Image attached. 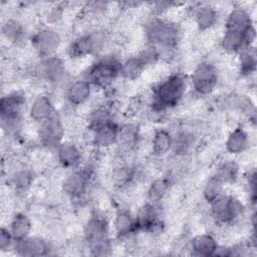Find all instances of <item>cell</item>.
I'll list each match as a JSON object with an SVG mask.
<instances>
[{
	"mask_svg": "<svg viewBox=\"0 0 257 257\" xmlns=\"http://www.w3.org/2000/svg\"><path fill=\"white\" fill-rule=\"evenodd\" d=\"M188 80L182 72H172L153 86L150 109L165 113L182 102L186 95Z\"/></svg>",
	"mask_w": 257,
	"mask_h": 257,
	"instance_id": "1",
	"label": "cell"
},
{
	"mask_svg": "<svg viewBox=\"0 0 257 257\" xmlns=\"http://www.w3.org/2000/svg\"><path fill=\"white\" fill-rule=\"evenodd\" d=\"M121 60L113 53L98 56L84 71L86 78L93 88H109L120 77Z\"/></svg>",
	"mask_w": 257,
	"mask_h": 257,
	"instance_id": "2",
	"label": "cell"
},
{
	"mask_svg": "<svg viewBox=\"0 0 257 257\" xmlns=\"http://www.w3.org/2000/svg\"><path fill=\"white\" fill-rule=\"evenodd\" d=\"M209 205V215L216 226L236 225L245 214V206L237 196L223 193Z\"/></svg>",
	"mask_w": 257,
	"mask_h": 257,
	"instance_id": "3",
	"label": "cell"
},
{
	"mask_svg": "<svg viewBox=\"0 0 257 257\" xmlns=\"http://www.w3.org/2000/svg\"><path fill=\"white\" fill-rule=\"evenodd\" d=\"M26 98L23 92L13 90L6 92L0 99V114L3 131L17 135L23 125V112Z\"/></svg>",
	"mask_w": 257,
	"mask_h": 257,
	"instance_id": "4",
	"label": "cell"
},
{
	"mask_svg": "<svg viewBox=\"0 0 257 257\" xmlns=\"http://www.w3.org/2000/svg\"><path fill=\"white\" fill-rule=\"evenodd\" d=\"M94 168L90 164L71 170L61 182V191L71 201H80L90 190Z\"/></svg>",
	"mask_w": 257,
	"mask_h": 257,
	"instance_id": "5",
	"label": "cell"
},
{
	"mask_svg": "<svg viewBox=\"0 0 257 257\" xmlns=\"http://www.w3.org/2000/svg\"><path fill=\"white\" fill-rule=\"evenodd\" d=\"M220 69L214 61L201 60L193 68L190 81L194 92L199 96L212 94L220 81Z\"/></svg>",
	"mask_w": 257,
	"mask_h": 257,
	"instance_id": "6",
	"label": "cell"
},
{
	"mask_svg": "<svg viewBox=\"0 0 257 257\" xmlns=\"http://www.w3.org/2000/svg\"><path fill=\"white\" fill-rule=\"evenodd\" d=\"M29 41L34 54L42 59L57 55L62 44V36L54 27L42 26L34 30Z\"/></svg>",
	"mask_w": 257,
	"mask_h": 257,
	"instance_id": "7",
	"label": "cell"
},
{
	"mask_svg": "<svg viewBox=\"0 0 257 257\" xmlns=\"http://www.w3.org/2000/svg\"><path fill=\"white\" fill-rule=\"evenodd\" d=\"M65 124L62 116L55 111L48 119L37 124L36 137L39 144L46 150H55L65 139Z\"/></svg>",
	"mask_w": 257,
	"mask_h": 257,
	"instance_id": "8",
	"label": "cell"
},
{
	"mask_svg": "<svg viewBox=\"0 0 257 257\" xmlns=\"http://www.w3.org/2000/svg\"><path fill=\"white\" fill-rule=\"evenodd\" d=\"M35 76L49 85H59L68 73L67 65L58 55L39 59L33 67Z\"/></svg>",
	"mask_w": 257,
	"mask_h": 257,
	"instance_id": "9",
	"label": "cell"
},
{
	"mask_svg": "<svg viewBox=\"0 0 257 257\" xmlns=\"http://www.w3.org/2000/svg\"><path fill=\"white\" fill-rule=\"evenodd\" d=\"M92 94L93 86L84 77L69 81L64 88V98L67 104L73 109L87 104Z\"/></svg>",
	"mask_w": 257,
	"mask_h": 257,
	"instance_id": "10",
	"label": "cell"
},
{
	"mask_svg": "<svg viewBox=\"0 0 257 257\" xmlns=\"http://www.w3.org/2000/svg\"><path fill=\"white\" fill-rule=\"evenodd\" d=\"M192 14V21L199 32H207L217 27L220 10L212 3H201L194 8H190Z\"/></svg>",
	"mask_w": 257,
	"mask_h": 257,
	"instance_id": "11",
	"label": "cell"
},
{
	"mask_svg": "<svg viewBox=\"0 0 257 257\" xmlns=\"http://www.w3.org/2000/svg\"><path fill=\"white\" fill-rule=\"evenodd\" d=\"M54 153L59 167L68 171L78 168L83 159L80 147L72 140H64L57 146Z\"/></svg>",
	"mask_w": 257,
	"mask_h": 257,
	"instance_id": "12",
	"label": "cell"
},
{
	"mask_svg": "<svg viewBox=\"0 0 257 257\" xmlns=\"http://www.w3.org/2000/svg\"><path fill=\"white\" fill-rule=\"evenodd\" d=\"M111 231L117 240H127L137 233L135 214L126 208L115 211L111 221Z\"/></svg>",
	"mask_w": 257,
	"mask_h": 257,
	"instance_id": "13",
	"label": "cell"
},
{
	"mask_svg": "<svg viewBox=\"0 0 257 257\" xmlns=\"http://www.w3.org/2000/svg\"><path fill=\"white\" fill-rule=\"evenodd\" d=\"M254 26V21L250 11L241 5L233 6L226 14L224 30L246 33Z\"/></svg>",
	"mask_w": 257,
	"mask_h": 257,
	"instance_id": "14",
	"label": "cell"
},
{
	"mask_svg": "<svg viewBox=\"0 0 257 257\" xmlns=\"http://www.w3.org/2000/svg\"><path fill=\"white\" fill-rule=\"evenodd\" d=\"M51 250L49 242L40 236H28L14 244L13 251L16 255L25 257L46 256Z\"/></svg>",
	"mask_w": 257,
	"mask_h": 257,
	"instance_id": "15",
	"label": "cell"
},
{
	"mask_svg": "<svg viewBox=\"0 0 257 257\" xmlns=\"http://www.w3.org/2000/svg\"><path fill=\"white\" fill-rule=\"evenodd\" d=\"M119 124L113 120L95 131H88L86 133L90 136L88 144L98 150H106L116 145L118 137Z\"/></svg>",
	"mask_w": 257,
	"mask_h": 257,
	"instance_id": "16",
	"label": "cell"
},
{
	"mask_svg": "<svg viewBox=\"0 0 257 257\" xmlns=\"http://www.w3.org/2000/svg\"><path fill=\"white\" fill-rule=\"evenodd\" d=\"M27 110L30 120L35 124L45 121L56 111L54 102L47 93H39L34 96Z\"/></svg>",
	"mask_w": 257,
	"mask_h": 257,
	"instance_id": "17",
	"label": "cell"
},
{
	"mask_svg": "<svg viewBox=\"0 0 257 257\" xmlns=\"http://www.w3.org/2000/svg\"><path fill=\"white\" fill-rule=\"evenodd\" d=\"M224 145L228 154L232 156H241L250 150V134L244 126L237 125L230 131Z\"/></svg>",
	"mask_w": 257,
	"mask_h": 257,
	"instance_id": "18",
	"label": "cell"
},
{
	"mask_svg": "<svg viewBox=\"0 0 257 257\" xmlns=\"http://www.w3.org/2000/svg\"><path fill=\"white\" fill-rule=\"evenodd\" d=\"M218 246L217 237L213 233H200L188 242V251L193 256H214Z\"/></svg>",
	"mask_w": 257,
	"mask_h": 257,
	"instance_id": "19",
	"label": "cell"
},
{
	"mask_svg": "<svg viewBox=\"0 0 257 257\" xmlns=\"http://www.w3.org/2000/svg\"><path fill=\"white\" fill-rule=\"evenodd\" d=\"M1 34L7 44L21 46L26 40L27 28L19 18L7 17L2 22Z\"/></svg>",
	"mask_w": 257,
	"mask_h": 257,
	"instance_id": "20",
	"label": "cell"
},
{
	"mask_svg": "<svg viewBox=\"0 0 257 257\" xmlns=\"http://www.w3.org/2000/svg\"><path fill=\"white\" fill-rule=\"evenodd\" d=\"M173 133L166 127L156 128L151 138V154L156 158L166 157L173 148Z\"/></svg>",
	"mask_w": 257,
	"mask_h": 257,
	"instance_id": "21",
	"label": "cell"
},
{
	"mask_svg": "<svg viewBox=\"0 0 257 257\" xmlns=\"http://www.w3.org/2000/svg\"><path fill=\"white\" fill-rule=\"evenodd\" d=\"M147 69L146 64L137 54H132L121 60L120 77L127 81L139 80Z\"/></svg>",
	"mask_w": 257,
	"mask_h": 257,
	"instance_id": "22",
	"label": "cell"
},
{
	"mask_svg": "<svg viewBox=\"0 0 257 257\" xmlns=\"http://www.w3.org/2000/svg\"><path fill=\"white\" fill-rule=\"evenodd\" d=\"M32 221L28 215L22 212L15 213L8 224V228L15 240V242L23 240L30 236L32 231Z\"/></svg>",
	"mask_w": 257,
	"mask_h": 257,
	"instance_id": "23",
	"label": "cell"
},
{
	"mask_svg": "<svg viewBox=\"0 0 257 257\" xmlns=\"http://www.w3.org/2000/svg\"><path fill=\"white\" fill-rule=\"evenodd\" d=\"M225 186L234 185L240 176V165L233 159H226L218 163L214 173Z\"/></svg>",
	"mask_w": 257,
	"mask_h": 257,
	"instance_id": "24",
	"label": "cell"
},
{
	"mask_svg": "<svg viewBox=\"0 0 257 257\" xmlns=\"http://www.w3.org/2000/svg\"><path fill=\"white\" fill-rule=\"evenodd\" d=\"M172 187L170 177H160L155 179L146 191V198L148 202L154 204H161Z\"/></svg>",
	"mask_w": 257,
	"mask_h": 257,
	"instance_id": "25",
	"label": "cell"
},
{
	"mask_svg": "<svg viewBox=\"0 0 257 257\" xmlns=\"http://www.w3.org/2000/svg\"><path fill=\"white\" fill-rule=\"evenodd\" d=\"M237 58V71L243 77H250L256 71L257 56L255 46H249L242 50Z\"/></svg>",
	"mask_w": 257,
	"mask_h": 257,
	"instance_id": "26",
	"label": "cell"
},
{
	"mask_svg": "<svg viewBox=\"0 0 257 257\" xmlns=\"http://www.w3.org/2000/svg\"><path fill=\"white\" fill-rule=\"evenodd\" d=\"M225 185L223 182L214 174L209 176L203 183L202 197L204 201L209 204L225 192Z\"/></svg>",
	"mask_w": 257,
	"mask_h": 257,
	"instance_id": "27",
	"label": "cell"
},
{
	"mask_svg": "<svg viewBox=\"0 0 257 257\" xmlns=\"http://www.w3.org/2000/svg\"><path fill=\"white\" fill-rule=\"evenodd\" d=\"M15 240L8 227L2 226L0 229V251L8 252V250H13Z\"/></svg>",
	"mask_w": 257,
	"mask_h": 257,
	"instance_id": "28",
	"label": "cell"
}]
</instances>
